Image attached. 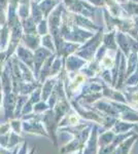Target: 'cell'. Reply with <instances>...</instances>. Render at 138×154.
<instances>
[{"mask_svg":"<svg viewBox=\"0 0 138 154\" xmlns=\"http://www.w3.org/2000/svg\"><path fill=\"white\" fill-rule=\"evenodd\" d=\"M133 2H134V3H138V0H132Z\"/></svg>","mask_w":138,"mask_h":154,"instance_id":"4","label":"cell"},{"mask_svg":"<svg viewBox=\"0 0 138 154\" xmlns=\"http://www.w3.org/2000/svg\"><path fill=\"white\" fill-rule=\"evenodd\" d=\"M114 63V59L112 58L111 56H109L108 53L107 54H105L103 57V59H102V65H103L105 68H110V67H112Z\"/></svg>","mask_w":138,"mask_h":154,"instance_id":"2","label":"cell"},{"mask_svg":"<svg viewBox=\"0 0 138 154\" xmlns=\"http://www.w3.org/2000/svg\"><path fill=\"white\" fill-rule=\"evenodd\" d=\"M117 2H120V3H128V0H117Z\"/></svg>","mask_w":138,"mask_h":154,"instance_id":"3","label":"cell"},{"mask_svg":"<svg viewBox=\"0 0 138 154\" xmlns=\"http://www.w3.org/2000/svg\"><path fill=\"white\" fill-rule=\"evenodd\" d=\"M58 3V1H54V0H43V2L40 5V9L44 12V18H47V14L49 12L52 11L53 7H54Z\"/></svg>","mask_w":138,"mask_h":154,"instance_id":"1","label":"cell"}]
</instances>
